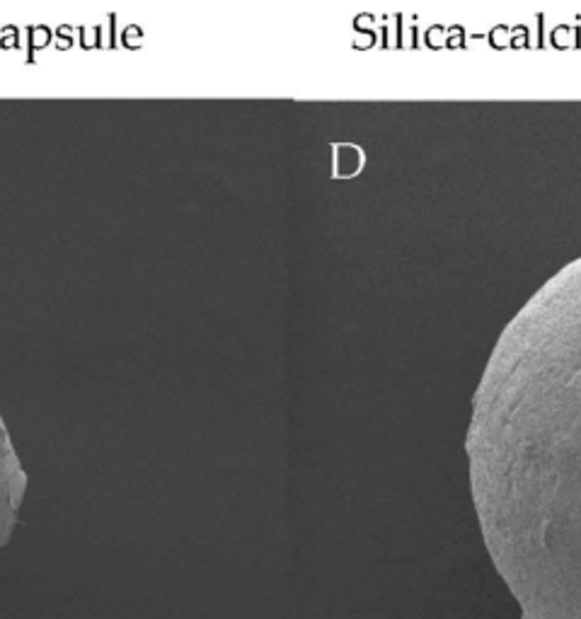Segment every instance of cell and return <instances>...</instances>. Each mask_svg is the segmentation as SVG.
Masks as SVG:
<instances>
[{"label":"cell","instance_id":"6da1fadb","mask_svg":"<svg viewBox=\"0 0 581 619\" xmlns=\"http://www.w3.org/2000/svg\"><path fill=\"white\" fill-rule=\"evenodd\" d=\"M465 458L485 549L521 619H581V256L499 334Z\"/></svg>","mask_w":581,"mask_h":619},{"label":"cell","instance_id":"7a4b0ae2","mask_svg":"<svg viewBox=\"0 0 581 619\" xmlns=\"http://www.w3.org/2000/svg\"><path fill=\"white\" fill-rule=\"evenodd\" d=\"M24 491H27V474L0 416V547L8 544L17 527Z\"/></svg>","mask_w":581,"mask_h":619}]
</instances>
